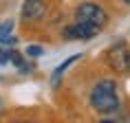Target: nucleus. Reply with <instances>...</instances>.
I'll use <instances>...</instances> for the list:
<instances>
[{
	"label": "nucleus",
	"instance_id": "nucleus-1",
	"mask_svg": "<svg viewBox=\"0 0 130 123\" xmlns=\"http://www.w3.org/2000/svg\"><path fill=\"white\" fill-rule=\"evenodd\" d=\"M90 103H93V108H95L97 112H102V114L117 110V106H119L117 84L112 81V79H102L95 88L90 90Z\"/></svg>",
	"mask_w": 130,
	"mask_h": 123
},
{
	"label": "nucleus",
	"instance_id": "nucleus-2",
	"mask_svg": "<svg viewBox=\"0 0 130 123\" xmlns=\"http://www.w3.org/2000/svg\"><path fill=\"white\" fill-rule=\"evenodd\" d=\"M106 62L115 73H130V48L126 44H115L108 48Z\"/></svg>",
	"mask_w": 130,
	"mask_h": 123
},
{
	"label": "nucleus",
	"instance_id": "nucleus-3",
	"mask_svg": "<svg viewBox=\"0 0 130 123\" xmlns=\"http://www.w3.org/2000/svg\"><path fill=\"white\" fill-rule=\"evenodd\" d=\"M75 20L104 27L106 20H108V15H106V11H104L99 5H95V2H84V5H79V7L75 9Z\"/></svg>",
	"mask_w": 130,
	"mask_h": 123
},
{
	"label": "nucleus",
	"instance_id": "nucleus-4",
	"mask_svg": "<svg viewBox=\"0 0 130 123\" xmlns=\"http://www.w3.org/2000/svg\"><path fill=\"white\" fill-rule=\"evenodd\" d=\"M102 31V27H97V24H88V22H75V24H71L62 31V35L66 37V40H90V37H95L97 33Z\"/></svg>",
	"mask_w": 130,
	"mask_h": 123
},
{
	"label": "nucleus",
	"instance_id": "nucleus-5",
	"mask_svg": "<svg viewBox=\"0 0 130 123\" xmlns=\"http://www.w3.org/2000/svg\"><path fill=\"white\" fill-rule=\"evenodd\" d=\"M46 11V5L42 0H27L22 5V18L24 20H40Z\"/></svg>",
	"mask_w": 130,
	"mask_h": 123
},
{
	"label": "nucleus",
	"instance_id": "nucleus-6",
	"mask_svg": "<svg viewBox=\"0 0 130 123\" xmlns=\"http://www.w3.org/2000/svg\"><path fill=\"white\" fill-rule=\"evenodd\" d=\"M11 31H13V22L0 24V42L2 44H15V37H11Z\"/></svg>",
	"mask_w": 130,
	"mask_h": 123
},
{
	"label": "nucleus",
	"instance_id": "nucleus-7",
	"mask_svg": "<svg viewBox=\"0 0 130 123\" xmlns=\"http://www.w3.org/2000/svg\"><path fill=\"white\" fill-rule=\"evenodd\" d=\"M77 59H79V55H73V57H69V59H66L64 64H62V66H57V68H55V73H53V81H55V84L60 81V75H62V73H64L66 68H69V66L73 64V62H77Z\"/></svg>",
	"mask_w": 130,
	"mask_h": 123
},
{
	"label": "nucleus",
	"instance_id": "nucleus-8",
	"mask_svg": "<svg viewBox=\"0 0 130 123\" xmlns=\"http://www.w3.org/2000/svg\"><path fill=\"white\" fill-rule=\"evenodd\" d=\"M9 62H13L20 70H29V66L24 64V59H22V55L18 53V51H9Z\"/></svg>",
	"mask_w": 130,
	"mask_h": 123
},
{
	"label": "nucleus",
	"instance_id": "nucleus-9",
	"mask_svg": "<svg viewBox=\"0 0 130 123\" xmlns=\"http://www.w3.org/2000/svg\"><path fill=\"white\" fill-rule=\"evenodd\" d=\"M27 53L31 55V57H40V55H42V48H40V46H29Z\"/></svg>",
	"mask_w": 130,
	"mask_h": 123
},
{
	"label": "nucleus",
	"instance_id": "nucleus-10",
	"mask_svg": "<svg viewBox=\"0 0 130 123\" xmlns=\"http://www.w3.org/2000/svg\"><path fill=\"white\" fill-rule=\"evenodd\" d=\"M7 62H9V51H5L0 46V64H7Z\"/></svg>",
	"mask_w": 130,
	"mask_h": 123
},
{
	"label": "nucleus",
	"instance_id": "nucleus-11",
	"mask_svg": "<svg viewBox=\"0 0 130 123\" xmlns=\"http://www.w3.org/2000/svg\"><path fill=\"white\" fill-rule=\"evenodd\" d=\"M99 123H117V121H108V119H106V121H99Z\"/></svg>",
	"mask_w": 130,
	"mask_h": 123
},
{
	"label": "nucleus",
	"instance_id": "nucleus-12",
	"mask_svg": "<svg viewBox=\"0 0 130 123\" xmlns=\"http://www.w3.org/2000/svg\"><path fill=\"white\" fill-rule=\"evenodd\" d=\"M15 123H27V121H15Z\"/></svg>",
	"mask_w": 130,
	"mask_h": 123
},
{
	"label": "nucleus",
	"instance_id": "nucleus-13",
	"mask_svg": "<svg viewBox=\"0 0 130 123\" xmlns=\"http://www.w3.org/2000/svg\"><path fill=\"white\" fill-rule=\"evenodd\" d=\"M123 2H128V5H130V0H123Z\"/></svg>",
	"mask_w": 130,
	"mask_h": 123
}]
</instances>
